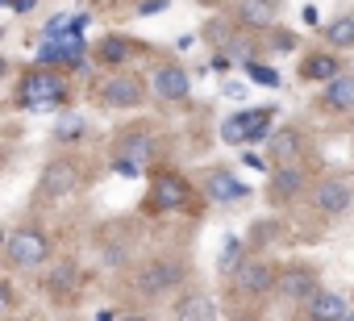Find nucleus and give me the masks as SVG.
<instances>
[{"label":"nucleus","instance_id":"nucleus-1","mask_svg":"<svg viewBox=\"0 0 354 321\" xmlns=\"http://www.w3.org/2000/svg\"><path fill=\"white\" fill-rule=\"evenodd\" d=\"M71 96V84L63 75V67H50V63H38V67H26L13 84V104L17 109H30V113H42V109H63Z\"/></svg>","mask_w":354,"mask_h":321},{"label":"nucleus","instance_id":"nucleus-2","mask_svg":"<svg viewBox=\"0 0 354 321\" xmlns=\"http://www.w3.org/2000/svg\"><path fill=\"white\" fill-rule=\"evenodd\" d=\"M201 184H192L184 172L175 167H154L146 180V196H142V217H167V213H184L196 205Z\"/></svg>","mask_w":354,"mask_h":321},{"label":"nucleus","instance_id":"nucleus-3","mask_svg":"<svg viewBox=\"0 0 354 321\" xmlns=\"http://www.w3.org/2000/svg\"><path fill=\"white\" fill-rule=\"evenodd\" d=\"M188 284V259L184 255H150L133 271V296L138 300H162L167 292Z\"/></svg>","mask_w":354,"mask_h":321},{"label":"nucleus","instance_id":"nucleus-4","mask_svg":"<svg viewBox=\"0 0 354 321\" xmlns=\"http://www.w3.org/2000/svg\"><path fill=\"white\" fill-rule=\"evenodd\" d=\"M55 246H50V234L42 226H17L9 238H5V267L9 271H42L50 263Z\"/></svg>","mask_w":354,"mask_h":321},{"label":"nucleus","instance_id":"nucleus-5","mask_svg":"<svg viewBox=\"0 0 354 321\" xmlns=\"http://www.w3.org/2000/svg\"><path fill=\"white\" fill-rule=\"evenodd\" d=\"M275 284H279V263L254 259V255H250V259L230 275V300H238V304L267 300V296L275 292Z\"/></svg>","mask_w":354,"mask_h":321},{"label":"nucleus","instance_id":"nucleus-6","mask_svg":"<svg viewBox=\"0 0 354 321\" xmlns=\"http://www.w3.org/2000/svg\"><path fill=\"white\" fill-rule=\"evenodd\" d=\"M150 96H154L150 75H138V71H117V75H109V80L100 84V92H96V100H100L104 109H117V113H133V109H142Z\"/></svg>","mask_w":354,"mask_h":321},{"label":"nucleus","instance_id":"nucleus-7","mask_svg":"<svg viewBox=\"0 0 354 321\" xmlns=\"http://www.w3.org/2000/svg\"><path fill=\"white\" fill-rule=\"evenodd\" d=\"M80 188H84V167L75 163V154H55L42 167V176H38V192L46 201H67Z\"/></svg>","mask_w":354,"mask_h":321},{"label":"nucleus","instance_id":"nucleus-8","mask_svg":"<svg viewBox=\"0 0 354 321\" xmlns=\"http://www.w3.org/2000/svg\"><path fill=\"white\" fill-rule=\"evenodd\" d=\"M308 188H313V180H308V172H304V163H271V176H267L263 196H267L271 209H288V205L300 201Z\"/></svg>","mask_w":354,"mask_h":321},{"label":"nucleus","instance_id":"nucleus-9","mask_svg":"<svg viewBox=\"0 0 354 321\" xmlns=\"http://www.w3.org/2000/svg\"><path fill=\"white\" fill-rule=\"evenodd\" d=\"M201 196L209 201V205H242V201H250V184L234 172V167H205V176H201Z\"/></svg>","mask_w":354,"mask_h":321},{"label":"nucleus","instance_id":"nucleus-10","mask_svg":"<svg viewBox=\"0 0 354 321\" xmlns=\"http://www.w3.org/2000/svg\"><path fill=\"white\" fill-rule=\"evenodd\" d=\"M80 292H84V275H80L75 263H67V259L63 263H46V271H42V296L50 304L71 309L80 300Z\"/></svg>","mask_w":354,"mask_h":321},{"label":"nucleus","instance_id":"nucleus-11","mask_svg":"<svg viewBox=\"0 0 354 321\" xmlns=\"http://www.w3.org/2000/svg\"><path fill=\"white\" fill-rule=\"evenodd\" d=\"M109 154L113 158H133V163H150V158L158 154V142H154V129L146 125V121H133V125H125V129H117V138H113V146H109Z\"/></svg>","mask_w":354,"mask_h":321},{"label":"nucleus","instance_id":"nucleus-12","mask_svg":"<svg viewBox=\"0 0 354 321\" xmlns=\"http://www.w3.org/2000/svg\"><path fill=\"white\" fill-rule=\"evenodd\" d=\"M346 71V63H342V55L333 51V46H308V51H300V59H296V75L304 80V84H329V80H337Z\"/></svg>","mask_w":354,"mask_h":321},{"label":"nucleus","instance_id":"nucleus-13","mask_svg":"<svg viewBox=\"0 0 354 321\" xmlns=\"http://www.w3.org/2000/svg\"><path fill=\"white\" fill-rule=\"evenodd\" d=\"M308 196H313V209H317L325 221L342 217V213L354 205V188H350L342 176H325V180H317V184L308 188Z\"/></svg>","mask_w":354,"mask_h":321},{"label":"nucleus","instance_id":"nucleus-14","mask_svg":"<svg viewBox=\"0 0 354 321\" xmlns=\"http://www.w3.org/2000/svg\"><path fill=\"white\" fill-rule=\"evenodd\" d=\"M317 288H321V271H317L313 263H283V267H279L275 296H283V300H292V304H304Z\"/></svg>","mask_w":354,"mask_h":321},{"label":"nucleus","instance_id":"nucleus-15","mask_svg":"<svg viewBox=\"0 0 354 321\" xmlns=\"http://www.w3.org/2000/svg\"><path fill=\"white\" fill-rule=\"evenodd\" d=\"M150 88H154V100L162 104H184L192 96V75L184 71V63H158L150 71Z\"/></svg>","mask_w":354,"mask_h":321},{"label":"nucleus","instance_id":"nucleus-16","mask_svg":"<svg viewBox=\"0 0 354 321\" xmlns=\"http://www.w3.org/2000/svg\"><path fill=\"white\" fill-rule=\"evenodd\" d=\"M150 46L146 42H138V38H129V34H104L96 46H92V63H100V67H125V63H133L138 55H146Z\"/></svg>","mask_w":354,"mask_h":321},{"label":"nucleus","instance_id":"nucleus-17","mask_svg":"<svg viewBox=\"0 0 354 321\" xmlns=\"http://www.w3.org/2000/svg\"><path fill=\"white\" fill-rule=\"evenodd\" d=\"M304 154H308V134L300 125H279L267 138V158L271 163H304Z\"/></svg>","mask_w":354,"mask_h":321},{"label":"nucleus","instance_id":"nucleus-18","mask_svg":"<svg viewBox=\"0 0 354 321\" xmlns=\"http://www.w3.org/2000/svg\"><path fill=\"white\" fill-rule=\"evenodd\" d=\"M234 21L250 34H271L279 26V0H238Z\"/></svg>","mask_w":354,"mask_h":321},{"label":"nucleus","instance_id":"nucleus-19","mask_svg":"<svg viewBox=\"0 0 354 321\" xmlns=\"http://www.w3.org/2000/svg\"><path fill=\"white\" fill-rule=\"evenodd\" d=\"M304 321H346V296L333 288H317L304 304H300Z\"/></svg>","mask_w":354,"mask_h":321},{"label":"nucleus","instance_id":"nucleus-20","mask_svg":"<svg viewBox=\"0 0 354 321\" xmlns=\"http://www.w3.org/2000/svg\"><path fill=\"white\" fill-rule=\"evenodd\" d=\"M325 113H354V75L342 71L337 80H329L321 88V100H317Z\"/></svg>","mask_w":354,"mask_h":321},{"label":"nucleus","instance_id":"nucleus-21","mask_svg":"<svg viewBox=\"0 0 354 321\" xmlns=\"http://www.w3.org/2000/svg\"><path fill=\"white\" fill-rule=\"evenodd\" d=\"M175 321H217V300L209 292H184L175 300Z\"/></svg>","mask_w":354,"mask_h":321},{"label":"nucleus","instance_id":"nucleus-22","mask_svg":"<svg viewBox=\"0 0 354 321\" xmlns=\"http://www.w3.org/2000/svg\"><path fill=\"white\" fill-rule=\"evenodd\" d=\"M250 255H254V250H250V242H246L242 234H225V238H221V250H217V271L230 279V275L250 259Z\"/></svg>","mask_w":354,"mask_h":321},{"label":"nucleus","instance_id":"nucleus-23","mask_svg":"<svg viewBox=\"0 0 354 321\" xmlns=\"http://www.w3.org/2000/svg\"><path fill=\"white\" fill-rule=\"evenodd\" d=\"M259 117H263V109H246V113H234V117L221 125V138H225L230 146H242V142H250V134H254Z\"/></svg>","mask_w":354,"mask_h":321},{"label":"nucleus","instance_id":"nucleus-24","mask_svg":"<svg viewBox=\"0 0 354 321\" xmlns=\"http://www.w3.org/2000/svg\"><path fill=\"white\" fill-rule=\"evenodd\" d=\"M321 42L333 46V51H350L354 46V13H342V17L325 21L321 26Z\"/></svg>","mask_w":354,"mask_h":321},{"label":"nucleus","instance_id":"nucleus-25","mask_svg":"<svg viewBox=\"0 0 354 321\" xmlns=\"http://www.w3.org/2000/svg\"><path fill=\"white\" fill-rule=\"evenodd\" d=\"M84 134H88V121H84L80 113H63V117L55 121V129H50V138H55L59 146H75Z\"/></svg>","mask_w":354,"mask_h":321},{"label":"nucleus","instance_id":"nucleus-26","mask_svg":"<svg viewBox=\"0 0 354 321\" xmlns=\"http://www.w3.org/2000/svg\"><path fill=\"white\" fill-rule=\"evenodd\" d=\"M275 238H279V221H275V217L254 221V226H250V234H246V242H250V250H254V255H263V246H271Z\"/></svg>","mask_w":354,"mask_h":321},{"label":"nucleus","instance_id":"nucleus-27","mask_svg":"<svg viewBox=\"0 0 354 321\" xmlns=\"http://www.w3.org/2000/svg\"><path fill=\"white\" fill-rule=\"evenodd\" d=\"M238 30H242L238 21H225V17H213V21L205 26V42H209L213 51H221V46H225V42H230V38H234Z\"/></svg>","mask_w":354,"mask_h":321},{"label":"nucleus","instance_id":"nucleus-28","mask_svg":"<svg viewBox=\"0 0 354 321\" xmlns=\"http://www.w3.org/2000/svg\"><path fill=\"white\" fill-rule=\"evenodd\" d=\"M267 51H296V38H292L288 30H279V26H275V30L267 34Z\"/></svg>","mask_w":354,"mask_h":321},{"label":"nucleus","instance_id":"nucleus-29","mask_svg":"<svg viewBox=\"0 0 354 321\" xmlns=\"http://www.w3.org/2000/svg\"><path fill=\"white\" fill-rule=\"evenodd\" d=\"M13 304H17V288H13V279H0V309H5V317H13Z\"/></svg>","mask_w":354,"mask_h":321},{"label":"nucleus","instance_id":"nucleus-30","mask_svg":"<svg viewBox=\"0 0 354 321\" xmlns=\"http://www.w3.org/2000/svg\"><path fill=\"white\" fill-rule=\"evenodd\" d=\"M250 75H254V80H259V84H271V88H275V84H279V75H275V71H271V67H259V63H250Z\"/></svg>","mask_w":354,"mask_h":321},{"label":"nucleus","instance_id":"nucleus-31","mask_svg":"<svg viewBox=\"0 0 354 321\" xmlns=\"http://www.w3.org/2000/svg\"><path fill=\"white\" fill-rule=\"evenodd\" d=\"M225 321H267V317H263L259 309H234V313H230Z\"/></svg>","mask_w":354,"mask_h":321},{"label":"nucleus","instance_id":"nucleus-32","mask_svg":"<svg viewBox=\"0 0 354 321\" xmlns=\"http://www.w3.org/2000/svg\"><path fill=\"white\" fill-rule=\"evenodd\" d=\"M42 0H13V13H34Z\"/></svg>","mask_w":354,"mask_h":321},{"label":"nucleus","instance_id":"nucleus-33","mask_svg":"<svg viewBox=\"0 0 354 321\" xmlns=\"http://www.w3.org/2000/svg\"><path fill=\"white\" fill-rule=\"evenodd\" d=\"M121 321H150V317H146V313H125Z\"/></svg>","mask_w":354,"mask_h":321},{"label":"nucleus","instance_id":"nucleus-34","mask_svg":"<svg viewBox=\"0 0 354 321\" xmlns=\"http://www.w3.org/2000/svg\"><path fill=\"white\" fill-rule=\"evenodd\" d=\"M96 321H121V317H117V313H100Z\"/></svg>","mask_w":354,"mask_h":321},{"label":"nucleus","instance_id":"nucleus-35","mask_svg":"<svg viewBox=\"0 0 354 321\" xmlns=\"http://www.w3.org/2000/svg\"><path fill=\"white\" fill-rule=\"evenodd\" d=\"M196 5H205V9H217V5H221V0H196Z\"/></svg>","mask_w":354,"mask_h":321},{"label":"nucleus","instance_id":"nucleus-36","mask_svg":"<svg viewBox=\"0 0 354 321\" xmlns=\"http://www.w3.org/2000/svg\"><path fill=\"white\" fill-rule=\"evenodd\" d=\"M9 321H26V317H9Z\"/></svg>","mask_w":354,"mask_h":321},{"label":"nucleus","instance_id":"nucleus-37","mask_svg":"<svg viewBox=\"0 0 354 321\" xmlns=\"http://www.w3.org/2000/svg\"><path fill=\"white\" fill-rule=\"evenodd\" d=\"M346 321H354V317H350V313H346Z\"/></svg>","mask_w":354,"mask_h":321},{"label":"nucleus","instance_id":"nucleus-38","mask_svg":"<svg viewBox=\"0 0 354 321\" xmlns=\"http://www.w3.org/2000/svg\"><path fill=\"white\" fill-rule=\"evenodd\" d=\"M63 321H71V317H63Z\"/></svg>","mask_w":354,"mask_h":321}]
</instances>
